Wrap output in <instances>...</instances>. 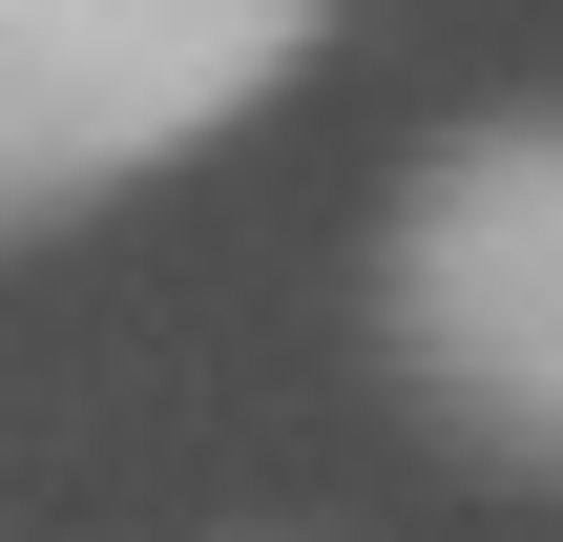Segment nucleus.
I'll return each instance as SVG.
<instances>
[{"mask_svg":"<svg viewBox=\"0 0 563 542\" xmlns=\"http://www.w3.org/2000/svg\"><path fill=\"white\" fill-rule=\"evenodd\" d=\"M376 334L481 460L563 480V104H481L418 146L376 230Z\"/></svg>","mask_w":563,"mask_h":542,"instance_id":"f257e3e1","label":"nucleus"},{"mask_svg":"<svg viewBox=\"0 0 563 542\" xmlns=\"http://www.w3.org/2000/svg\"><path fill=\"white\" fill-rule=\"evenodd\" d=\"M313 63V0H0V230L104 209Z\"/></svg>","mask_w":563,"mask_h":542,"instance_id":"f03ea898","label":"nucleus"}]
</instances>
